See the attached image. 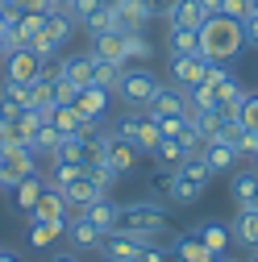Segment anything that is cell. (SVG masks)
I'll return each mask as SVG.
<instances>
[{"label":"cell","mask_w":258,"mask_h":262,"mask_svg":"<svg viewBox=\"0 0 258 262\" xmlns=\"http://www.w3.org/2000/svg\"><path fill=\"white\" fill-rule=\"evenodd\" d=\"M50 79H54V100H58V104H71L79 88H75L71 79H62V75H50Z\"/></svg>","instance_id":"ee69618b"},{"label":"cell","mask_w":258,"mask_h":262,"mask_svg":"<svg viewBox=\"0 0 258 262\" xmlns=\"http://www.w3.org/2000/svg\"><path fill=\"white\" fill-rule=\"evenodd\" d=\"M250 13H258V0H250Z\"/></svg>","instance_id":"db71d44e"},{"label":"cell","mask_w":258,"mask_h":262,"mask_svg":"<svg viewBox=\"0 0 258 262\" xmlns=\"http://www.w3.org/2000/svg\"><path fill=\"white\" fill-rule=\"evenodd\" d=\"M242 34H246V46L258 50V13H250V17L242 21Z\"/></svg>","instance_id":"7dc6e473"},{"label":"cell","mask_w":258,"mask_h":262,"mask_svg":"<svg viewBox=\"0 0 258 262\" xmlns=\"http://www.w3.org/2000/svg\"><path fill=\"white\" fill-rule=\"evenodd\" d=\"M92 58H104V62H117V67H129V54H125V34H100V38H92Z\"/></svg>","instance_id":"e0dca14e"},{"label":"cell","mask_w":258,"mask_h":262,"mask_svg":"<svg viewBox=\"0 0 258 262\" xmlns=\"http://www.w3.org/2000/svg\"><path fill=\"white\" fill-rule=\"evenodd\" d=\"M229 233H233V242L258 250V208H242L233 216V225H229Z\"/></svg>","instance_id":"484cf974"},{"label":"cell","mask_w":258,"mask_h":262,"mask_svg":"<svg viewBox=\"0 0 258 262\" xmlns=\"http://www.w3.org/2000/svg\"><path fill=\"white\" fill-rule=\"evenodd\" d=\"M167 21H171V29H200L208 21V13H204L200 0H175V9H171Z\"/></svg>","instance_id":"ffe728a7"},{"label":"cell","mask_w":258,"mask_h":262,"mask_svg":"<svg viewBox=\"0 0 258 262\" xmlns=\"http://www.w3.org/2000/svg\"><path fill=\"white\" fill-rule=\"evenodd\" d=\"M46 75V62L29 50V46H17L5 54V79H21V83H34Z\"/></svg>","instance_id":"ba28073f"},{"label":"cell","mask_w":258,"mask_h":262,"mask_svg":"<svg viewBox=\"0 0 258 262\" xmlns=\"http://www.w3.org/2000/svg\"><path fill=\"white\" fill-rule=\"evenodd\" d=\"M246 50V34H242V21L233 17H221L212 13L204 25H200V54L217 67H229V62Z\"/></svg>","instance_id":"6da1fadb"},{"label":"cell","mask_w":258,"mask_h":262,"mask_svg":"<svg viewBox=\"0 0 258 262\" xmlns=\"http://www.w3.org/2000/svg\"><path fill=\"white\" fill-rule=\"evenodd\" d=\"M191 233H196V237H200V242H204V246H208L217 258L225 254V246H229V237H233V233H229V229H225L221 221H204V225H196V229H191Z\"/></svg>","instance_id":"83f0119b"},{"label":"cell","mask_w":258,"mask_h":262,"mask_svg":"<svg viewBox=\"0 0 258 262\" xmlns=\"http://www.w3.org/2000/svg\"><path fill=\"white\" fill-rule=\"evenodd\" d=\"M113 92L121 96L129 108H146V104H150V96L158 92V75H154L150 67H125Z\"/></svg>","instance_id":"5b68a950"},{"label":"cell","mask_w":258,"mask_h":262,"mask_svg":"<svg viewBox=\"0 0 258 262\" xmlns=\"http://www.w3.org/2000/svg\"><path fill=\"white\" fill-rule=\"evenodd\" d=\"M254 167H258V154H254Z\"/></svg>","instance_id":"680465c9"},{"label":"cell","mask_w":258,"mask_h":262,"mask_svg":"<svg viewBox=\"0 0 258 262\" xmlns=\"http://www.w3.org/2000/svg\"><path fill=\"white\" fill-rule=\"evenodd\" d=\"M146 9H150V17H171L175 0H146Z\"/></svg>","instance_id":"c3c4849f"},{"label":"cell","mask_w":258,"mask_h":262,"mask_svg":"<svg viewBox=\"0 0 258 262\" xmlns=\"http://www.w3.org/2000/svg\"><path fill=\"white\" fill-rule=\"evenodd\" d=\"M62 233H67V225H54V221H34V216H29V246H34V250L54 246Z\"/></svg>","instance_id":"f546056e"},{"label":"cell","mask_w":258,"mask_h":262,"mask_svg":"<svg viewBox=\"0 0 258 262\" xmlns=\"http://www.w3.org/2000/svg\"><path fill=\"white\" fill-rule=\"evenodd\" d=\"M254 138H258V134H254Z\"/></svg>","instance_id":"91938a15"},{"label":"cell","mask_w":258,"mask_h":262,"mask_svg":"<svg viewBox=\"0 0 258 262\" xmlns=\"http://www.w3.org/2000/svg\"><path fill=\"white\" fill-rule=\"evenodd\" d=\"M117 229L125 233H138V237H158L167 229V208H158L150 200H138V204H121V221Z\"/></svg>","instance_id":"3957f363"},{"label":"cell","mask_w":258,"mask_h":262,"mask_svg":"<svg viewBox=\"0 0 258 262\" xmlns=\"http://www.w3.org/2000/svg\"><path fill=\"white\" fill-rule=\"evenodd\" d=\"M21 108H29V83L5 79L0 83V117H17Z\"/></svg>","instance_id":"d6986e66"},{"label":"cell","mask_w":258,"mask_h":262,"mask_svg":"<svg viewBox=\"0 0 258 262\" xmlns=\"http://www.w3.org/2000/svg\"><path fill=\"white\" fill-rule=\"evenodd\" d=\"M217 262H229V258H225V254H221V258H217Z\"/></svg>","instance_id":"6f0895ef"},{"label":"cell","mask_w":258,"mask_h":262,"mask_svg":"<svg viewBox=\"0 0 258 262\" xmlns=\"http://www.w3.org/2000/svg\"><path fill=\"white\" fill-rule=\"evenodd\" d=\"M221 17H233V21H246L250 17V0H221Z\"/></svg>","instance_id":"7bdbcfd3"},{"label":"cell","mask_w":258,"mask_h":262,"mask_svg":"<svg viewBox=\"0 0 258 262\" xmlns=\"http://www.w3.org/2000/svg\"><path fill=\"white\" fill-rule=\"evenodd\" d=\"M187 154H196V146H187V142H179V138H158V146L150 150L154 167H163V171H175Z\"/></svg>","instance_id":"9a60e30c"},{"label":"cell","mask_w":258,"mask_h":262,"mask_svg":"<svg viewBox=\"0 0 258 262\" xmlns=\"http://www.w3.org/2000/svg\"><path fill=\"white\" fill-rule=\"evenodd\" d=\"M83 175V167L79 162H71V158H50V187H62V183H71V179H79Z\"/></svg>","instance_id":"e575fe53"},{"label":"cell","mask_w":258,"mask_h":262,"mask_svg":"<svg viewBox=\"0 0 258 262\" xmlns=\"http://www.w3.org/2000/svg\"><path fill=\"white\" fill-rule=\"evenodd\" d=\"M83 216H88L96 229H100V233H113L117 221H121V204H113L109 195H100L96 204H88V208H83Z\"/></svg>","instance_id":"7402d4cb"},{"label":"cell","mask_w":258,"mask_h":262,"mask_svg":"<svg viewBox=\"0 0 258 262\" xmlns=\"http://www.w3.org/2000/svg\"><path fill=\"white\" fill-rule=\"evenodd\" d=\"M200 158L208 162L212 175H225V171H233V162H238L242 154L225 142V138H212V142H200Z\"/></svg>","instance_id":"4fadbf2b"},{"label":"cell","mask_w":258,"mask_h":262,"mask_svg":"<svg viewBox=\"0 0 258 262\" xmlns=\"http://www.w3.org/2000/svg\"><path fill=\"white\" fill-rule=\"evenodd\" d=\"M0 262H21L17 254H9V250H0Z\"/></svg>","instance_id":"816d5d0a"},{"label":"cell","mask_w":258,"mask_h":262,"mask_svg":"<svg viewBox=\"0 0 258 262\" xmlns=\"http://www.w3.org/2000/svg\"><path fill=\"white\" fill-rule=\"evenodd\" d=\"M250 208H258V191H254V200H250Z\"/></svg>","instance_id":"11a10c76"},{"label":"cell","mask_w":258,"mask_h":262,"mask_svg":"<svg viewBox=\"0 0 258 262\" xmlns=\"http://www.w3.org/2000/svg\"><path fill=\"white\" fill-rule=\"evenodd\" d=\"M208 67H212V62H208L204 54H171V79H175V88H183V92L200 88V83L208 79Z\"/></svg>","instance_id":"8992f818"},{"label":"cell","mask_w":258,"mask_h":262,"mask_svg":"<svg viewBox=\"0 0 258 262\" xmlns=\"http://www.w3.org/2000/svg\"><path fill=\"white\" fill-rule=\"evenodd\" d=\"M0 167H5L9 187H13V183H21L25 175L38 171V154L29 150V146H0Z\"/></svg>","instance_id":"7c38bea8"},{"label":"cell","mask_w":258,"mask_h":262,"mask_svg":"<svg viewBox=\"0 0 258 262\" xmlns=\"http://www.w3.org/2000/svg\"><path fill=\"white\" fill-rule=\"evenodd\" d=\"M46 121H50V125L58 129L62 138H71V134H79V129L88 125V121H83V117H79V113H75L71 104H54V108L46 113Z\"/></svg>","instance_id":"f1b7e54d"},{"label":"cell","mask_w":258,"mask_h":262,"mask_svg":"<svg viewBox=\"0 0 258 262\" xmlns=\"http://www.w3.org/2000/svg\"><path fill=\"white\" fill-rule=\"evenodd\" d=\"M67 237H71V246H75V250H96L104 233H100V229H96V225L79 212L75 221H67Z\"/></svg>","instance_id":"cb8c5ba5"},{"label":"cell","mask_w":258,"mask_h":262,"mask_svg":"<svg viewBox=\"0 0 258 262\" xmlns=\"http://www.w3.org/2000/svg\"><path fill=\"white\" fill-rule=\"evenodd\" d=\"M250 262H258V250H254V254H250Z\"/></svg>","instance_id":"9f6ffc18"},{"label":"cell","mask_w":258,"mask_h":262,"mask_svg":"<svg viewBox=\"0 0 258 262\" xmlns=\"http://www.w3.org/2000/svg\"><path fill=\"white\" fill-rule=\"evenodd\" d=\"M100 5H109V0H71L67 9H71V17H75V25H79L83 17H92V13L100 9Z\"/></svg>","instance_id":"f6af8a7d"},{"label":"cell","mask_w":258,"mask_h":262,"mask_svg":"<svg viewBox=\"0 0 258 262\" xmlns=\"http://www.w3.org/2000/svg\"><path fill=\"white\" fill-rule=\"evenodd\" d=\"M29 50H34L42 62H54V58H58V50H62V42H54V38L46 34V29H42V34H38L34 42H29Z\"/></svg>","instance_id":"b9f144b4"},{"label":"cell","mask_w":258,"mask_h":262,"mask_svg":"<svg viewBox=\"0 0 258 262\" xmlns=\"http://www.w3.org/2000/svg\"><path fill=\"white\" fill-rule=\"evenodd\" d=\"M58 191H62V200H67V208H79V212H83L88 204H96V200L104 195V191L96 187L88 175H79V179H71V183H62Z\"/></svg>","instance_id":"ac0fdd59"},{"label":"cell","mask_w":258,"mask_h":262,"mask_svg":"<svg viewBox=\"0 0 258 262\" xmlns=\"http://www.w3.org/2000/svg\"><path fill=\"white\" fill-rule=\"evenodd\" d=\"M171 54H200V29H171Z\"/></svg>","instance_id":"8d00e7d4"},{"label":"cell","mask_w":258,"mask_h":262,"mask_svg":"<svg viewBox=\"0 0 258 262\" xmlns=\"http://www.w3.org/2000/svg\"><path fill=\"white\" fill-rule=\"evenodd\" d=\"M238 125L246 134H258V92H246L242 104H238Z\"/></svg>","instance_id":"d590c367"},{"label":"cell","mask_w":258,"mask_h":262,"mask_svg":"<svg viewBox=\"0 0 258 262\" xmlns=\"http://www.w3.org/2000/svg\"><path fill=\"white\" fill-rule=\"evenodd\" d=\"M229 191H233V200H238V208H250V200H254V191H258V167H250V171L233 175Z\"/></svg>","instance_id":"4dcf8cb0"},{"label":"cell","mask_w":258,"mask_h":262,"mask_svg":"<svg viewBox=\"0 0 258 262\" xmlns=\"http://www.w3.org/2000/svg\"><path fill=\"white\" fill-rule=\"evenodd\" d=\"M138 158H142V150H138L134 142H125L117 129H113V134H104V162H109L117 175H129V171L138 167Z\"/></svg>","instance_id":"8fae6325"},{"label":"cell","mask_w":258,"mask_h":262,"mask_svg":"<svg viewBox=\"0 0 258 262\" xmlns=\"http://www.w3.org/2000/svg\"><path fill=\"white\" fill-rule=\"evenodd\" d=\"M54 75L71 79L75 88H88V83H92V54H67V58L54 67Z\"/></svg>","instance_id":"44dd1931"},{"label":"cell","mask_w":258,"mask_h":262,"mask_svg":"<svg viewBox=\"0 0 258 262\" xmlns=\"http://www.w3.org/2000/svg\"><path fill=\"white\" fill-rule=\"evenodd\" d=\"M121 71L125 67H117V62H104V58H92V83H100V88H117V79H121Z\"/></svg>","instance_id":"74e56055"},{"label":"cell","mask_w":258,"mask_h":262,"mask_svg":"<svg viewBox=\"0 0 258 262\" xmlns=\"http://www.w3.org/2000/svg\"><path fill=\"white\" fill-rule=\"evenodd\" d=\"M54 0H13V9L17 13H50Z\"/></svg>","instance_id":"bcb514c9"},{"label":"cell","mask_w":258,"mask_h":262,"mask_svg":"<svg viewBox=\"0 0 258 262\" xmlns=\"http://www.w3.org/2000/svg\"><path fill=\"white\" fill-rule=\"evenodd\" d=\"M125 54H129V62H150L154 46H150L146 34H125Z\"/></svg>","instance_id":"f35d334b"},{"label":"cell","mask_w":258,"mask_h":262,"mask_svg":"<svg viewBox=\"0 0 258 262\" xmlns=\"http://www.w3.org/2000/svg\"><path fill=\"white\" fill-rule=\"evenodd\" d=\"M212 183V171H208V162L200 158V154H187L179 167L163 179V191L171 195L175 204H196L200 195H204V187Z\"/></svg>","instance_id":"7a4b0ae2"},{"label":"cell","mask_w":258,"mask_h":262,"mask_svg":"<svg viewBox=\"0 0 258 262\" xmlns=\"http://www.w3.org/2000/svg\"><path fill=\"white\" fill-rule=\"evenodd\" d=\"M138 262H175V250H167L163 242L146 237V242H142V250H138Z\"/></svg>","instance_id":"60d3db41"},{"label":"cell","mask_w":258,"mask_h":262,"mask_svg":"<svg viewBox=\"0 0 258 262\" xmlns=\"http://www.w3.org/2000/svg\"><path fill=\"white\" fill-rule=\"evenodd\" d=\"M42 29L54 38V42H67L71 38V29H75V17H71V9H58V5H50V13L42 17Z\"/></svg>","instance_id":"4316f807"},{"label":"cell","mask_w":258,"mask_h":262,"mask_svg":"<svg viewBox=\"0 0 258 262\" xmlns=\"http://www.w3.org/2000/svg\"><path fill=\"white\" fill-rule=\"evenodd\" d=\"M142 242L146 237H138V233H125V229H113V233H104L100 237V250L109 262H138V250H142Z\"/></svg>","instance_id":"30bf717a"},{"label":"cell","mask_w":258,"mask_h":262,"mask_svg":"<svg viewBox=\"0 0 258 262\" xmlns=\"http://www.w3.org/2000/svg\"><path fill=\"white\" fill-rule=\"evenodd\" d=\"M46 262H79L75 254H54V258H46Z\"/></svg>","instance_id":"f907efd6"},{"label":"cell","mask_w":258,"mask_h":262,"mask_svg":"<svg viewBox=\"0 0 258 262\" xmlns=\"http://www.w3.org/2000/svg\"><path fill=\"white\" fill-rule=\"evenodd\" d=\"M79 25L88 29V38H100V34H113V29H117V21H113V5H100V9H96L92 17H83Z\"/></svg>","instance_id":"d6a6232c"},{"label":"cell","mask_w":258,"mask_h":262,"mask_svg":"<svg viewBox=\"0 0 258 262\" xmlns=\"http://www.w3.org/2000/svg\"><path fill=\"white\" fill-rule=\"evenodd\" d=\"M58 142H62V134H58L50 121H42V125H38V134L29 138V150H34V154H54Z\"/></svg>","instance_id":"836d02e7"},{"label":"cell","mask_w":258,"mask_h":262,"mask_svg":"<svg viewBox=\"0 0 258 262\" xmlns=\"http://www.w3.org/2000/svg\"><path fill=\"white\" fill-rule=\"evenodd\" d=\"M154 117H175V113H187V92L183 88H163V83H158V92L150 96V104H146Z\"/></svg>","instance_id":"5bb4252c"},{"label":"cell","mask_w":258,"mask_h":262,"mask_svg":"<svg viewBox=\"0 0 258 262\" xmlns=\"http://www.w3.org/2000/svg\"><path fill=\"white\" fill-rule=\"evenodd\" d=\"M117 134L125 138V142H134L142 154H150L154 146H158V117L150 113V108H125V117L117 121Z\"/></svg>","instance_id":"277c9868"},{"label":"cell","mask_w":258,"mask_h":262,"mask_svg":"<svg viewBox=\"0 0 258 262\" xmlns=\"http://www.w3.org/2000/svg\"><path fill=\"white\" fill-rule=\"evenodd\" d=\"M9 191H13V204L29 212V208H34V204H38V195L46 191V175H38V171H34V175H25L21 183H13Z\"/></svg>","instance_id":"603a6c76"},{"label":"cell","mask_w":258,"mask_h":262,"mask_svg":"<svg viewBox=\"0 0 258 262\" xmlns=\"http://www.w3.org/2000/svg\"><path fill=\"white\" fill-rule=\"evenodd\" d=\"M29 216L34 221H54V225H67V200H62L58 187H46L38 195V204L29 208Z\"/></svg>","instance_id":"2e32d148"},{"label":"cell","mask_w":258,"mask_h":262,"mask_svg":"<svg viewBox=\"0 0 258 262\" xmlns=\"http://www.w3.org/2000/svg\"><path fill=\"white\" fill-rule=\"evenodd\" d=\"M5 50H9V46H5V29H0V54H5Z\"/></svg>","instance_id":"f5cc1de1"},{"label":"cell","mask_w":258,"mask_h":262,"mask_svg":"<svg viewBox=\"0 0 258 262\" xmlns=\"http://www.w3.org/2000/svg\"><path fill=\"white\" fill-rule=\"evenodd\" d=\"M83 175H88V179H92V183H96V187H100V191H104V195H109V187H113V183H117V179H121V175H117V171H113V167H109V162H104V158H100V162H92V167H88V171H83Z\"/></svg>","instance_id":"ab89813d"},{"label":"cell","mask_w":258,"mask_h":262,"mask_svg":"<svg viewBox=\"0 0 258 262\" xmlns=\"http://www.w3.org/2000/svg\"><path fill=\"white\" fill-rule=\"evenodd\" d=\"M200 5H204V13H208V17H212V13H217V9H221V0H200Z\"/></svg>","instance_id":"681fc988"},{"label":"cell","mask_w":258,"mask_h":262,"mask_svg":"<svg viewBox=\"0 0 258 262\" xmlns=\"http://www.w3.org/2000/svg\"><path fill=\"white\" fill-rule=\"evenodd\" d=\"M109 100H113V92H109V88L88 83V88H79V92H75L71 108H75L88 125H100V121H104V113H109Z\"/></svg>","instance_id":"52a82bcc"},{"label":"cell","mask_w":258,"mask_h":262,"mask_svg":"<svg viewBox=\"0 0 258 262\" xmlns=\"http://www.w3.org/2000/svg\"><path fill=\"white\" fill-rule=\"evenodd\" d=\"M113 5V21H117V34H142V29L154 21L146 0H109Z\"/></svg>","instance_id":"9c48e42d"},{"label":"cell","mask_w":258,"mask_h":262,"mask_svg":"<svg viewBox=\"0 0 258 262\" xmlns=\"http://www.w3.org/2000/svg\"><path fill=\"white\" fill-rule=\"evenodd\" d=\"M58 100H54V79L50 75H42V79H34L29 83V108H38V113H50Z\"/></svg>","instance_id":"1f68e13d"},{"label":"cell","mask_w":258,"mask_h":262,"mask_svg":"<svg viewBox=\"0 0 258 262\" xmlns=\"http://www.w3.org/2000/svg\"><path fill=\"white\" fill-rule=\"evenodd\" d=\"M175 258H179V262H217V254H212L196 233H179V237H175Z\"/></svg>","instance_id":"d4e9b609"}]
</instances>
